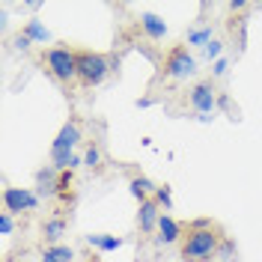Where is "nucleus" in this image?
<instances>
[{
  "label": "nucleus",
  "instance_id": "nucleus-1",
  "mask_svg": "<svg viewBox=\"0 0 262 262\" xmlns=\"http://www.w3.org/2000/svg\"><path fill=\"white\" fill-rule=\"evenodd\" d=\"M224 242V235H221V229L214 227L209 217H203V221H194L188 232H185V238H182V259L185 262H209L217 256V247Z\"/></svg>",
  "mask_w": 262,
  "mask_h": 262
},
{
  "label": "nucleus",
  "instance_id": "nucleus-2",
  "mask_svg": "<svg viewBox=\"0 0 262 262\" xmlns=\"http://www.w3.org/2000/svg\"><path fill=\"white\" fill-rule=\"evenodd\" d=\"M78 143H81V125H78L75 119H69L63 128H60L57 140L51 143V167L60 170V173L81 167L83 158L81 155H75V146H78Z\"/></svg>",
  "mask_w": 262,
  "mask_h": 262
},
{
  "label": "nucleus",
  "instance_id": "nucleus-3",
  "mask_svg": "<svg viewBox=\"0 0 262 262\" xmlns=\"http://www.w3.org/2000/svg\"><path fill=\"white\" fill-rule=\"evenodd\" d=\"M45 66L60 83H72L78 78V51L72 48H48L45 51Z\"/></svg>",
  "mask_w": 262,
  "mask_h": 262
},
{
  "label": "nucleus",
  "instance_id": "nucleus-4",
  "mask_svg": "<svg viewBox=\"0 0 262 262\" xmlns=\"http://www.w3.org/2000/svg\"><path fill=\"white\" fill-rule=\"evenodd\" d=\"M111 75V63L104 54H93V51H78V78L86 86H98L107 81Z\"/></svg>",
  "mask_w": 262,
  "mask_h": 262
},
{
  "label": "nucleus",
  "instance_id": "nucleus-5",
  "mask_svg": "<svg viewBox=\"0 0 262 262\" xmlns=\"http://www.w3.org/2000/svg\"><path fill=\"white\" fill-rule=\"evenodd\" d=\"M194 72H196V60L185 45H176V48L167 54V60H164V75L167 78L182 81V78H191Z\"/></svg>",
  "mask_w": 262,
  "mask_h": 262
},
{
  "label": "nucleus",
  "instance_id": "nucleus-6",
  "mask_svg": "<svg viewBox=\"0 0 262 262\" xmlns=\"http://www.w3.org/2000/svg\"><path fill=\"white\" fill-rule=\"evenodd\" d=\"M39 206V194L30 188H6L3 191V212L9 214H21V212H33Z\"/></svg>",
  "mask_w": 262,
  "mask_h": 262
},
{
  "label": "nucleus",
  "instance_id": "nucleus-7",
  "mask_svg": "<svg viewBox=\"0 0 262 262\" xmlns=\"http://www.w3.org/2000/svg\"><path fill=\"white\" fill-rule=\"evenodd\" d=\"M191 104L203 119H209V114L217 111V90L212 86V81H203L191 86Z\"/></svg>",
  "mask_w": 262,
  "mask_h": 262
},
{
  "label": "nucleus",
  "instance_id": "nucleus-8",
  "mask_svg": "<svg viewBox=\"0 0 262 262\" xmlns=\"http://www.w3.org/2000/svg\"><path fill=\"white\" fill-rule=\"evenodd\" d=\"M161 206L155 203V196L152 200H143L140 203V209H137V227H140V232H146V235H152V232H158V221H161Z\"/></svg>",
  "mask_w": 262,
  "mask_h": 262
},
{
  "label": "nucleus",
  "instance_id": "nucleus-9",
  "mask_svg": "<svg viewBox=\"0 0 262 262\" xmlns=\"http://www.w3.org/2000/svg\"><path fill=\"white\" fill-rule=\"evenodd\" d=\"M60 191V170L54 167H45L36 173V194L39 196H57Z\"/></svg>",
  "mask_w": 262,
  "mask_h": 262
},
{
  "label": "nucleus",
  "instance_id": "nucleus-10",
  "mask_svg": "<svg viewBox=\"0 0 262 262\" xmlns=\"http://www.w3.org/2000/svg\"><path fill=\"white\" fill-rule=\"evenodd\" d=\"M182 235V224L176 217H170V214H161V221H158V235H155V242L158 245H173V242H179Z\"/></svg>",
  "mask_w": 262,
  "mask_h": 262
},
{
  "label": "nucleus",
  "instance_id": "nucleus-11",
  "mask_svg": "<svg viewBox=\"0 0 262 262\" xmlns=\"http://www.w3.org/2000/svg\"><path fill=\"white\" fill-rule=\"evenodd\" d=\"M140 27H143V33H146L149 39H164V36H167L164 18L155 15V12H143V15H140Z\"/></svg>",
  "mask_w": 262,
  "mask_h": 262
},
{
  "label": "nucleus",
  "instance_id": "nucleus-12",
  "mask_svg": "<svg viewBox=\"0 0 262 262\" xmlns=\"http://www.w3.org/2000/svg\"><path fill=\"white\" fill-rule=\"evenodd\" d=\"M128 188H131V196H134V200H140V203H143V200H152L155 191H158V185H155V182H149L146 176H134V179L128 182Z\"/></svg>",
  "mask_w": 262,
  "mask_h": 262
},
{
  "label": "nucleus",
  "instance_id": "nucleus-13",
  "mask_svg": "<svg viewBox=\"0 0 262 262\" xmlns=\"http://www.w3.org/2000/svg\"><path fill=\"white\" fill-rule=\"evenodd\" d=\"M66 232V217H48L45 224H42V235H45V242H51V245H57L60 242V235Z\"/></svg>",
  "mask_w": 262,
  "mask_h": 262
},
{
  "label": "nucleus",
  "instance_id": "nucleus-14",
  "mask_svg": "<svg viewBox=\"0 0 262 262\" xmlns=\"http://www.w3.org/2000/svg\"><path fill=\"white\" fill-rule=\"evenodd\" d=\"M86 245L98 247L101 253H111V250H119V247H122V238H116V235H98V232H93V235H86Z\"/></svg>",
  "mask_w": 262,
  "mask_h": 262
},
{
  "label": "nucleus",
  "instance_id": "nucleus-15",
  "mask_svg": "<svg viewBox=\"0 0 262 262\" xmlns=\"http://www.w3.org/2000/svg\"><path fill=\"white\" fill-rule=\"evenodd\" d=\"M75 259V250L66 245H48L42 250V262H72Z\"/></svg>",
  "mask_w": 262,
  "mask_h": 262
},
{
  "label": "nucleus",
  "instance_id": "nucleus-16",
  "mask_svg": "<svg viewBox=\"0 0 262 262\" xmlns=\"http://www.w3.org/2000/svg\"><path fill=\"white\" fill-rule=\"evenodd\" d=\"M24 33L30 36L33 42H39V45H45V42H51V33H48V27L39 21V18H30L27 21V27H24Z\"/></svg>",
  "mask_w": 262,
  "mask_h": 262
},
{
  "label": "nucleus",
  "instance_id": "nucleus-17",
  "mask_svg": "<svg viewBox=\"0 0 262 262\" xmlns=\"http://www.w3.org/2000/svg\"><path fill=\"white\" fill-rule=\"evenodd\" d=\"M212 42V27H196V30L188 33V45H200V48H206Z\"/></svg>",
  "mask_w": 262,
  "mask_h": 262
},
{
  "label": "nucleus",
  "instance_id": "nucleus-18",
  "mask_svg": "<svg viewBox=\"0 0 262 262\" xmlns=\"http://www.w3.org/2000/svg\"><path fill=\"white\" fill-rule=\"evenodd\" d=\"M83 167L98 170V167H101V149L98 146H86V152H83Z\"/></svg>",
  "mask_w": 262,
  "mask_h": 262
},
{
  "label": "nucleus",
  "instance_id": "nucleus-19",
  "mask_svg": "<svg viewBox=\"0 0 262 262\" xmlns=\"http://www.w3.org/2000/svg\"><path fill=\"white\" fill-rule=\"evenodd\" d=\"M155 203L161 206L164 212L173 209V196H170V188H167V185H158V191H155Z\"/></svg>",
  "mask_w": 262,
  "mask_h": 262
},
{
  "label": "nucleus",
  "instance_id": "nucleus-20",
  "mask_svg": "<svg viewBox=\"0 0 262 262\" xmlns=\"http://www.w3.org/2000/svg\"><path fill=\"white\" fill-rule=\"evenodd\" d=\"M57 196H63V200L72 196V170L60 173V191H57Z\"/></svg>",
  "mask_w": 262,
  "mask_h": 262
},
{
  "label": "nucleus",
  "instance_id": "nucleus-21",
  "mask_svg": "<svg viewBox=\"0 0 262 262\" xmlns=\"http://www.w3.org/2000/svg\"><path fill=\"white\" fill-rule=\"evenodd\" d=\"M221 51H224V48H221V42H214V39H212V42H209V45L203 48V57L217 63V60H221Z\"/></svg>",
  "mask_w": 262,
  "mask_h": 262
},
{
  "label": "nucleus",
  "instance_id": "nucleus-22",
  "mask_svg": "<svg viewBox=\"0 0 262 262\" xmlns=\"http://www.w3.org/2000/svg\"><path fill=\"white\" fill-rule=\"evenodd\" d=\"M15 229V221H12V214L9 212H0V235H9Z\"/></svg>",
  "mask_w": 262,
  "mask_h": 262
},
{
  "label": "nucleus",
  "instance_id": "nucleus-23",
  "mask_svg": "<svg viewBox=\"0 0 262 262\" xmlns=\"http://www.w3.org/2000/svg\"><path fill=\"white\" fill-rule=\"evenodd\" d=\"M227 256H232V242H229V238H224V242H221V247H217V256H214V259H227Z\"/></svg>",
  "mask_w": 262,
  "mask_h": 262
},
{
  "label": "nucleus",
  "instance_id": "nucleus-24",
  "mask_svg": "<svg viewBox=\"0 0 262 262\" xmlns=\"http://www.w3.org/2000/svg\"><path fill=\"white\" fill-rule=\"evenodd\" d=\"M227 69H229V63L224 60V57H221V60L212 66V75H214V78H221V75H227Z\"/></svg>",
  "mask_w": 262,
  "mask_h": 262
},
{
  "label": "nucleus",
  "instance_id": "nucleus-25",
  "mask_svg": "<svg viewBox=\"0 0 262 262\" xmlns=\"http://www.w3.org/2000/svg\"><path fill=\"white\" fill-rule=\"evenodd\" d=\"M15 42H18V48H21V51H27V48H30V45H33V39H30V36H27V33H21V36H18Z\"/></svg>",
  "mask_w": 262,
  "mask_h": 262
},
{
  "label": "nucleus",
  "instance_id": "nucleus-26",
  "mask_svg": "<svg viewBox=\"0 0 262 262\" xmlns=\"http://www.w3.org/2000/svg\"><path fill=\"white\" fill-rule=\"evenodd\" d=\"M209 262H217V259H209Z\"/></svg>",
  "mask_w": 262,
  "mask_h": 262
}]
</instances>
